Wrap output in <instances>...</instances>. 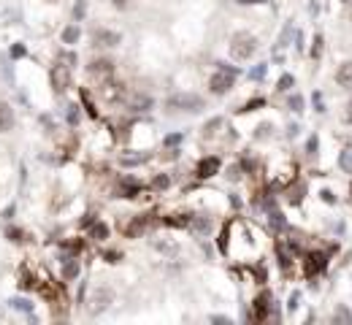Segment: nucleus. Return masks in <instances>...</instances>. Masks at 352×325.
Instances as JSON below:
<instances>
[{
  "label": "nucleus",
  "mask_w": 352,
  "mask_h": 325,
  "mask_svg": "<svg viewBox=\"0 0 352 325\" xmlns=\"http://www.w3.org/2000/svg\"><path fill=\"white\" fill-rule=\"evenodd\" d=\"M236 76H238V68H233V65H228V63H217V74L211 76V82H209L211 92H214V95H225V92H230Z\"/></svg>",
  "instance_id": "nucleus-1"
},
{
  "label": "nucleus",
  "mask_w": 352,
  "mask_h": 325,
  "mask_svg": "<svg viewBox=\"0 0 352 325\" xmlns=\"http://www.w3.org/2000/svg\"><path fill=\"white\" fill-rule=\"evenodd\" d=\"M257 52V38L252 33H236L230 38V55L233 60H249Z\"/></svg>",
  "instance_id": "nucleus-2"
},
{
  "label": "nucleus",
  "mask_w": 352,
  "mask_h": 325,
  "mask_svg": "<svg viewBox=\"0 0 352 325\" xmlns=\"http://www.w3.org/2000/svg\"><path fill=\"white\" fill-rule=\"evenodd\" d=\"M165 106H168V109H176V111H201L203 98L192 95V92H176V95H168Z\"/></svg>",
  "instance_id": "nucleus-3"
},
{
  "label": "nucleus",
  "mask_w": 352,
  "mask_h": 325,
  "mask_svg": "<svg viewBox=\"0 0 352 325\" xmlns=\"http://www.w3.org/2000/svg\"><path fill=\"white\" fill-rule=\"evenodd\" d=\"M125 106H128V111L133 114H144V111L155 109V101H152L149 95H144V92H125Z\"/></svg>",
  "instance_id": "nucleus-4"
},
{
  "label": "nucleus",
  "mask_w": 352,
  "mask_h": 325,
  "mask_svg": "<svg viewBox=\"0 0 352 325\" xmlns=\"http://www.w3.org/2000/svg\"><path fill=\"white\" fill-rule=\"evenodd\" d=\"M52 87L57 92L71 87V65H65L63 60H60L57 65H52Z\"/></svg>",
  "instance_id": "nucleus-5"
},
{
  "label": "nucleus",
  "mask_w": 352,
  "mask_h": 325,
  "mask_svg": "<svg viewBox=\"0 0 352 325\" xmlns=\"http://www.w3.org/2000/svg\"><path fill=\"white\" fill-rule=\"evenodd\" d=\"M111 74H114V63H111V60H95V63H90V76L95 79L98 84L109 82Z\"/></svg>",
  "instance_id": "nucleus-6"
},
{
  "label": "nucleus",
  "mask_w": 352,
  "mask_h": 325,
  "mask_svg": "<svg viewBox=\"0 0 352 325\" xmlns=\"http://www.w3.org/2000/svg\"><path fill=\"white\" fill-rule=\"evenodd\" d=\"M111 290H106V287H101V290H95V295H92V306H90V311L92 314H101V311L111 303Z\"/></svg>",
  "instance_id": "nucleus-7"
},
{
  "label": "nucleus",
  "mask_w": 352,
  "mask_h": 325,
  "mask_svg": "<svg viewBox=\"0 0 352 325\" xmlns=\"http://www.w3.org/2000/svg\"><path fill=\"white\" fill-rule=\"evenodd\" d=\"M101 95H103L109 103H114V101H119V98H125V87L109 79V82H103V84H101Z\"/></svg>",
  "instance_id": "nucleus-8"
},
{
  "label": "nucleus",
  "mask_w": 352,
  "mask_h": 325,
  "mask_svg": "<svg viewBox=\"0 0 352 325\" xmlns=\"http://www.w3.org/2000/svg\"><path fill=\"white\" fill-rule=\"evenodd\" d=\"M336 82H338V87L352 90V60H347V63L338 65V71H336Z\"/></svg>",
  "instance_id": "nucleus-9"
},
{
  "label": "nucleus",
  "mask_w": 352,
  "mask_h": 325,
  "mask_svg": "<svg viewBox=\"0 0 352 325\" xmlns=\"http://www.w3.org/2000/svg\"><path fill=\"white\" fill-rule=\"evenodd\" d=\"M217 171H220V160H217V157H203V160L198 163V176H201V179L214 176Z\"/></svg>",
  "instance_id": "nucleus-10"
},
{
  "label": "nucleus",
  "mask_w": 352,
  "mask_h": 325,
  "mask_svg": "<svg viewBox=\"0 0 352 325\" xmlns=\"http://www.w3.org/2000/svg\"><path fill=\"white\" fill-rule=\"evenodd\" d=\"M14 128V109L9 103H0V133H9Z\"/></svg>",
  "instance_id": "nucleus-11"
},
{
  "label": "nucleus",
  "mask_w": 352,
  "mask_h": 325,
  "mask_svg": "<svg viewBox=\"0 0 352 325\" xmlns=\"http://www.w3.org/2000/svg\"><path fill=\"white\" fill-rule=\"evenodd\" d=\"M95 44L98 46H117L119 44V33H114V30H98L95 33Z\"/></svg>",
  "instance_id": "nucleus-12"
},
{
  "label": "nucleus",
  "mask_w": 352,
  "mask_h": 325,
  "mask_svg": "<svg viewBox=\"0 0 352 325\" xmlns=\"http://www.w3.org/2000/svg\"><path fill=\"white\" fill-rule=\"evenodd\" d=\"M147 160H149L147 152H130V155L119 157V163H122V165H141V163H147Z\"/></svg>",
  "instance_id": "nucleus-13"
},
{
  "label": "nucleus",
  "mask_w": 352,
  "mask_h": 325,
  "mask_svg": "<svg viewBox=\"0 0 352 325\" xmlns=\"http://www.w3.org/2000/svg\"><path fill=\"white\" fill-rule=\"evenodd\" d=\"M265 314H268V295H260L255 301V320H265Z\"/></svg>",
  "instance_id": "nucleus-14"
},
{
  "label": "nucleus",
  "mask_w": 352,
  "mask_h": 325,
  "mask_svg": "<svg viewBox=\"0 0 352 325\" xmlns=\"http://www.w3.org/2000/svg\"><path fill=\"white\" fill-rule=\"evenodd\" d=\"M320 268H325V257L322 255H311L309 263H306V274L311 276V274H317Z\"/></svg>",
  "instance_id": "nucleus-15"
},
{
  "label": "nucleus",
  "mask_w": 352,
  "mask_h": 325,
  "mask_svg": "<svg viewBox=\"0 0 352 325\" xmlns=\"http://www.w3.org/2000/svg\"><path fill=\"white\" fill-rule=\"evenodd\" d=\"M92 238H98V241H103V238H109V225H103V222H92Z\"/></svg>",
  "instance_id": "nucleus-16"
},
{
  "label": "nucleus",
  "mask_w": 352,
  "mask_h": 325,
  "mask_svg": "<svg viewBox=\"0 0 352 325\" xmlns=\"http://www.w3.org/2000/svg\"><path fill=\"white\" fill-rule=\"evenodd\" d=\"M79 36H82V30H79L76 25H71V28H65V30H63V41H65V44H76V41H79Z\"/></svg>",
  "instance_id": "nucleus-17"
},
{
  "label": "nucleus",
  "mask_w": 352,
  "mask_h": 325,
  "mask_svg": "<svg viewBox=\"0 0 352 325\" xmlns=\"http://www.w3.org/2000/svg\"><path fill=\"white\" fill-rule=\"evenodd\" d=\"M9 303H11V309H17V311H28V314L33 311V303L25 301V298H11Z\"/></svg>",
  "instance_id": "nucleus-18"
},
{
  "label": "nucleus",
  "mask_w": 352,
  "mask_h": 325,
  "mask_svg": "<svg viewBox=\"0 0 352 325\" xmlns=\"http://www.w3.org/2000/svg\"><path fill=\"white\" fill-rule=\"evenodd\" d=\"M79 274V263L76 260H68L63 266V279H74V276Z\"/></svg>",
  "instance_id": "nucleus-19"
},
{
  "label": "nucleus",
  "mask_w": 352,
  "mask_h": 325,
  "mask_svg": "<svg viewBox=\"0 0 352 325\" xmlns=\"http://www.w3.org/2000/svg\"><path fill=\"white\" fill-rule=\"evenodd\" d=\"M333 322H352V311L344 309V306H338L336 314H333Z\"/></svg>",
  "instance_id": "nucleus-20"
},
{
  "label": "nucleus",
  "mask_w": 352,
  "mask_h": 325,
  "mask_svg": "<svg viewBox=\"0 0 352 325\" xmlns=\"http://www.w3.org/2000/svg\"><path fill=\"white\" fill-rule=\"evenodd\" d=\"M168 184H171V179L165 176V174H160V176L152 179V190H168Z\"/></svg>",
  "instance_id": "nucleus-21"
},
{
  "label": "nucleus",
  "mask_w": 352,
  "mask_h": 325,
  "mask_svg": "<svg viewBox=\"0 0 352 325\" xmlns=\"http://www.w3.org/2000/svg\"><path fill=\"white\" fill-rule=\"evenodd\" d=\"M144 225H147V220H144V217H138V220L128 228V236H138V233L144 230Z\"/></svg>",
  "instance_id": "nucleus-22"
},
{
  "label": "nucleus",
  "mask_w": 352,
  "mask_h": 325,
  "mask_svg": "<svg viewBox=\"0 0 352 325\" xmlns=\"http://www.w3.org/2000/svg\"><path fill=\"white\" fill-rule=\"evenodd\" d=\"M209 228H211L209 220H195V222H192V230H195V233H206Z\"/></svg>",
  "instance_id": "nucleus-23"
},
{
  "label": "nucleus",
  "mask_w": 352,
  "mask_h": 325,
  "mask_svg": "<svg viewBox=\"0 0 352 325\" xmlns=\"http://www.w3.org/2000/svg\"><path fill=\"white\" fill-rule=\"evenodd\" d=\"M265 71H268V65L260 63V65H255V68L249 71V76H252V79H263V76H265Z\"/></svg>",
  "instance_id": "nucleus-24"
},
{
  "label": "nucleus",
  "mask_w": 352,
  "mask_h": 325,
  "mask_svg": "<svg viewBox=\"0 0 352 325\" xmlns=\"http://www.w3.org/2000/svg\"><path fill=\"white\" fill-rule=\"evenodd\" d=\"M322 55V36H314V46H311V57H320Z\"/></svg>",
  "instance_id": "nucleus-25"
},
{
  "label": "nucleus",
  "mask_w": 352,
  "mask_h": 325,
  "mask_svg": "<svg viewBox=\"0 0 352 325\" xmlns=\"http://www.w3.org/2000/svg\"><path fill=\"white\" fill-rule=\"evenodd\" d=\"M293 84H295V79L290 76V74H284L282 79H279V90H290V87H293Z\"/></svg>",
  "instance_id": "nucleus-26"
},
{
  "label": "nucleus",
  "mask_w": 352,
  "mask_h": 325,
  "mask_svg": "<svg viewBox=\"0 0 352 325\" xmlns=\"http://www.w3.org/2000/svg\"><path fill=\"white\" fill-rule=\"evenodd\" d=\"M290 109H293V111H303V98L301 95H293V98H290Z\"/></svg>",
  "instance_id": "nucleus-27"
},
{
  "label": "nucleus",
  "mask_w": 352,
  "mask_h": 325,
  "mask_svg": "<svg viewBox=\"0 0 352 325\" xmlns=\"http://www.w3.org/2000/svg\"><path fill=\"white\" fill-rule=\"evenodd\" d=\"M25 55H28L25 44H14V46H11V57H25Z\"/></svg>",
  "instance_id": "nucleus-28"
},
{
  "label": "nucleus",
  "mask_w": 352,
  "mask_h": 325,
  "mask_svg": "<svg viewBox=\"0 0 352 325\" xmlns=\"http://www.w3.org/2000/svg\"><path fill=\"white\" fill-rule=\"evenodd\" d=\"M271 225H274V228H284V217L279 214V211H274V214H271Z\"/></svg>",
  "instance_id": "nucleus-29"
},
{
  "label": "nucleus",
  "mask_w": 352,
  "mask_h": 325,
  "mask_svg": "<svg viewBox=\"0 0 352 325\" xmlns=\"http://www.w3.org/2000/svg\"><path fill=\"white\" fill-rule=\"evenodd\" d=\"M265 101H263V98H255V101H249L247 106H244V109L241 111H252V109H257V106H263Z\"/></svg>",
  "instance_id": "nucleus-30"
},
{
  "label": "nucleus",
  "mask_w": 352,
  "mask_h": 325,
  "mask_svg": "<svg viewBox=\"0 0 352 325\" xmlns=\"http://www.w3.org/2000/svg\"><path fill=\"white\" fill-rule=\"evenodd\" d=\"M341 165L352 174V155H349V152H344V155H341Z\"/></svg>",
  "instance_id": "nucleus-31"
},
{
  "label": "nucleus",
  "mask_w": 352,
  "mask_h": 325,
  "mask_svg": "<svg viewBox=\"0 0 352 325\" xmlns=\"http://www.w3.org/2000/svg\"><path fill=\"white\" fill-rule=\"evenodd\" d=\"M317 144H320V141H317V136H311V138H309V144H306L309 155H314V152H317Z\"/></svg>",
  "instance_id": "nucleus-32"
},
{
  "label": "nucleus",
  "mask_w": 352,
  "mask_h": 325,
  "mask_svg": "<svg viewBox=\"0 0 352 325\" xmlns=\"http://www.w3.org/2000/svg\"><path fill=\"white\" fill-rule=\"evenodd\" d=\"M9 238H11V241H22V230H14V228H11V230H9Z\"/></svg>",
  "instance_id": "nucleus-33"
},
{
  "label": "nucleus",
  "mask_w": 352,
  "mask_h": 325,
  "mask_svg": "<svg viewBox=\"0 0 352 325\" xmlns=\"http://www.w3.org/2000/svg\"><path fill=\"white\" fill-rule=\"evenodd\" d=\"M179 141H182V136H179V133H176V136H168V138H165V144H168V147H176Z\"/></svg>",
  "instance_id": "nucleus-34"
},
{
  "label": "nucleus",
  "mask_w": 352,
  "mask_h": 325,
  "mask_svg": "<svg viewBox=\"0 0 352 325\" xmlns=\"http://www.w3.org/2000/svg\"><path fill=\"white\" fill-rule=\"evenodd\" d=\"M322 201H325V203H333V201H336L333 192H330V190H322Z\"/></svg>",
  "instance_id": "nucleus-35"
},
{
  "label": "nucleus",
  "mask_w": 352,
  "mask_h": 325,
  "mask_svg": "<svg viewBox=\"0 0 352 325\" xmlns=\"http://www.w3.org/2000/svg\"><path fill=\"white\" fill-rule=\"evenodd\" d=\"M287 309H290V311H295V309H298V293H295L293 298H290V303H287Z\"/></svg>",
  "instance_id": "nucleus-36"
},
{
  "label": "nucleus",
  "mask_w": 352,
  "mask_h": 325,
  "mask_svg": "<svg viewBox=\"0 0 352 325\" xmlns=\"http://www.w3.org/2000/svg\"><path fill=\"white\" fill-rule=\"evenodd\" d=\"M211 322H222V325H225V322H230V317H222V314L217 317V314H214V317H211Z\"/></svg>",
  "instance_id": "nucleus-37"
},
{
  "label": "nucleus",
  "mask_w": 352,
  "mask_h": 325,
  "mask_svg": "<svg viewBox=\"0 0 352 325\" xmlns=\"http://www.w3.org/2000/svg\"><path fill=\"white\" fill-rule=\"evenodd\" d=\"M111 3H114L117 9H125V6H130V0H111Z\"/></svg>",
  "instance_id": "nucleus-38"
},
{
  "label": "nucleus",
  "mask_w": 352,
  "mask_h": 325,
  "mask_svg": "<svg viewBox=\"0 0 352 325\" xmlns=\"http://www.w3.org/2000/svg\"><path fill=\"white\" fill-rule=\"evenodd\" d=\"M76 117H79V111H76V106H71V114H68V119H71V122H76Z\"/></svg>",
  "instance_id": "nucleus-39"
},
{
  "label": "nucleus",
  "mask_w": 352,
  "mask_h": 325,
  "mask_svg": "<svg viewBox=\"0 0 352 325\" xmlns=\"http://www.w3.org/2000/svg\"><path fill=\"white\" fill-rule=\"evenodd\" d=\"M74 14H76V17H82V14H84V3H76V9H74Z\"/></svg>",
  "instance_id": "nucleus-40"
},
{
  "label": "nucleus",
  "mask_w": 352,
  "mask_h": 325,
  "mask_svg": "<svg viewBox=\"0 0 352 325\" xmlns=\"http://www.w3.org/2000/svg\"><path fill=\"white\" fill-rule=\"evenodd\" d=\"M347 119H352V101H349V106H347Z\"/></svg>",
  "instance_id": "nucleus-41"
},
{
  "label": "nucleus",
  "mask_w": 352,
  "mask_h": 325,
  "mask_svg": "<svg viewBox=\"0 0 352 325\" xmlns=\"http://www.w3.org/2000/svg\"><path fill=\"white\" fill-rule=\"evenodd\" d=\"M241 3H265V0H241Z\"/></svg>",
  "instance_id": "nucleus-42"
}]
</instances>
